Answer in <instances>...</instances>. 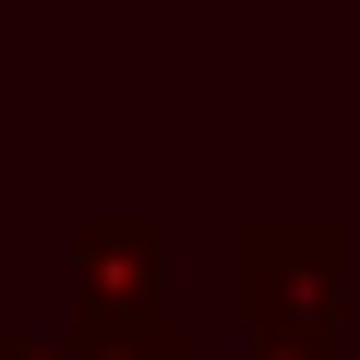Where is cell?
Listing matches in <instances>:
<instances>
[{
    "label": "cell",
    "instance_id": "3957f363",
    "mask_svg": "<svg viewBox=\"0 0 360 360\" xmlns=\"http://www.w3.org/2000/svg\"><path fill=\"white\" fill-rule=\"evenodd\" d=\"M60 348H72V360H180V324H168V312H156V324H84V312H72Z\"/></svg>",
    "mask_w": 360,
    "mask_h": 360
},
{
    "label": "cell",
    "instance_id": "277c9868",
    "mask_svg": "<svg viewBox=\"0 0 360 360\" xmlns=\"http://www.w3.org/2000/svg\"><path fill=\"white\" fill-rule=\"evenodd\" d=\"M0 360H72L60 336H37V324H0Z\"/></svg>",
    "mask_w": 360,
    "mask_h": 360
},
{
    "label": "cell",
    "instance_id": "6da1fadb",
    "mask_svg": "<svg viewBox=\"0 0 360 360\" xmlns=\"http://www.w3.org/2000/svg\"><path fill=\"white\" fill-rule=\"evenodd\" d=\"M229 324H240V360H336L348 348V229L336 217H240L229 229Z\"/></svg>",
    "mask_w": 360,
    "mask_h": 360
},
{
    "label": "cell",
    "instance_id": "7a4b0ae2",
    "mask_svg": "<svg viewBox=\"0 0 360 360\" xmlns=\"http://www.w3.org/2000/svg\"><path fill=\"white\" fill-rule=\"evenodd\" d=\"M72 312L84 324H156L168 312V229L156 217H84L72 229Z\"/></svg>",
    "mask_w": 360,
    "mask_h": 360
}]
</instances>
